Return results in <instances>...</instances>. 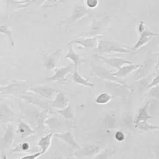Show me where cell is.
Wrapping results in <instances>:
<instances>
[{
	"label": "cell",
	"instance_id": "obj_1",
	"mask_svg": "<svg viewBox=\"0 0 159 159\" xmlns=\"http://www.w3.org/2000/svg\"><path fill=\"white\" fill-rule=\"evenodd\" d=\"M20 107L24 115V118L27 120V123L34 129L36 132H38L39 133L43 134L48 131L44 125L45 120L50 115L48 112L41 110L26 102L21 103Z\"/></svg>",
	"mask_w": 159,
	"mask_h": 159
},
{
	"label": "cell",
	"instance_id": "obj_2",
	"mask_svg": "<svg viewBox=\"0 0 159 159\" xmlns=\"http://www.w3.org/2000/svg\"><path fill=\"white\" fill-rule=\"evenodd\" d=\"M96 52L99 55L106 54V53H121V54H132L134 51L128 47L124 46L120 44L117 43L113 41L102 40L99 39L98 42L97 48H96Z\"/></svg>",
	"mask_w": 159,
	"mask_h": 159
},
{
	"label": "cell",
	"instance_id": "obj_3",
	"mask_svg": "<svg viewBox=\"0 0 159 159\" xmlns=\"http://www.w3.org/2000/svg\"><path fill=\"white\" fill-rule=\"evenodd\" d=\"M91 73L93 76H97L98 78L102 80L113 82L115 83V84H120V85L123 86L124 87L130 88V86L127 85L125 83V81L123 80L122 79H119V78L113 76V72L107 70L105 67L101 66V65H97L96 63H91Z\"/></svg>",
	"mask_w": 159,
	"mask_h": 159
},
{
	"label": "cell",
	"instance_id": "obj_4",
	"mask_svg": "<svg viewBox=\"0 0 159 159\" xmlns=\"http://www.w3.org/2000/svg\"><path fill=\"white\" fill-rule=\"evenodd\" d=\"M20 98L22 100H23L24 102L32 104V105L35 106V107L38 108L41 110L46 111L50 115L55 113V111L51 107V101L41 98L39 95L35 94L34 93H30V92H26L24 94L20 96Z\"/></svg>",
	"mask_w": 159,
	"mask_h": 159
},
{
	"label": "cell",
	"instance_id": "obj_5",
	"mask_svg": "<svg viewBox=\"0 0 159 159\" xmlns=\"http://www.w3.org/2000/svg\"><path fill=\"white\" fill-rule=\"evenodd\" d=\"M138 31L140 34L139 39H138V41L136 42V44L130 48L134 52L138 51V50L139 49V48H141V47L147 45L149 42V41H150L152 37H157V36L159 35L157 33H155L153 32V31H150V30L148 28V26H146L145 23H144V21L140 22L139 25H138Z\"/></svg>",
	"mask_w": 159,
	"mask_h": 159
},
{
	"label": "cell",
	"instance_id": "obj_6",
	"mask_svg": "<svg viewBox=\"0 0 159 159\" xmlns=\"http://www.w3.org/2000/svg\"><path fill=\"white\" fill-rule=\"evenodd\" d=\"M28 84L24 81H16L0 87V95H14L20 97L27 91Z\"/></svg>",
	"mask_w": 159,
	"mask_h": 159
},
{
	"label": "cell",
	"instance_id": "obj_7",
	"mask_svg": "<svg viewBox=\"0 0 159 159\" xmlns=\"http://www.w3.org/2000/svg\"><path fill=\"white\" fill-rule=\"evenodd\" d=\"M44 125L47 129L53 133H59V132H66L67 129L70 128L71 123L66 122L63 118H58L56 115L48 117L44 122Z\"/></svg>",
	"mask_w": 159,
	"mask_h": 159
},
{
	"label": "cell",
	"instance_id": "obj_8",
	"mask_svg": "<svg viewBox=\"0 0 159 159\" xmlns=\"http://www.w3.org/2000/svg\"><path fill=\"white\" fill-rule=\"evenodd\" d=\"M74 70V65L72 63L68 64L67 66L56 68L54 70V74L44 79L45 82H60L64 83L67 80V76Z\"/></svg>",
	"mask_w": 159,
	"mask_h": 159
},
{
	"label": "cell",
	"instance_id": "obj_9",
	"mask_svg": "<svg viewBox=\"0 0 159 159\" xmlns=\"http://www.w3.org/2000/svg\"><path fill=\"white\" fill-rule=\"evenodd\" d=\"M57 91H58V90L53 88V87L44 85H39L37 86V87H29L26 92L34 93L35 94L39 95L41 98H44V99L51 101H53Z\"/></svg>",
	"mask_w": 159,
	"mask_h": 159
},
{
	"label": "cell",
	"instance_id": "obj_10",
	"mask_svg": "<svg viewBox=\"0 0 159 159\" xmlns=\"http://www.w3.org/2000/svg\"><path fill=\"white\" fill-rule=\"evenodd\" d=\"M15 128L11 123L7 125L4 134L0 138V151L9 149L12 145L15 139Z\"/></svg>",
	"mask_w": 159,
	"mask_h": 159
},
{
	"label": "cell",
	"instance_id": "obj_11",
	"mask_svg": "<svg viewBox=\"0 0 159 159\" xmlns=\"http://www.w3.org/2000/svg\"><path fill=\"white\" fill-rule=\"evenodd\" d=\"M62 52L61 48H57V50L54 51L51 54H47L44 53L43 58V66L45 70H54L56 69V65L57 62L59 59L61 54Z\"/></svg>",
	"mask_w": 159,
	"mask_h": 159
},
{
	"label": "cell",
	"instance_id": "obj_12",
	"mask_svg": "<svg viewBox=\"0 0 159 159\" xmlns=\"http://www.w3.org/2000/svg\"><path fill=\"white\" fill-rule=\"evenodd\" d=\"M101 147H102L99 143L84 145L75 152V155L78 157H93L100 152Z\"/></svg>",
	"mask_w": 159,
	"mask_h": 159
},
{
	"label": "cell",
	"instance_id": "obj_13",
	"mask_svg": "<svg viewBox=\"0 0 159 159\" xmlns=\"http://www.w3.org/2000/svg\"><path fill=\"white\" fill-rule=\"evenodd\" d=\"M101 36H96V37H79L71 40L68 42V45H78L84 48H96L98 45V42L99 41V37Z\"/></svg>",
	"mask_w": 159,
	"mask_h": 159
},
{
	"label": "cell",
	"instance_id": "obj_14",
	"mask_svg": "<svg viewBox=\"0 0 159 159\" xmlns=\"http://www.w3.org/2000/svg\"><path fill=\"white\" fill-rule=\"evenodd\" d=\"M16 115L8 104H0V123L9 124L15 121Z\"/></svg>",
	"mask_w": 159,
	"mask_h": 159
},
{
	"label": "cell",
	"instance_id": "obj_15",
	"mask_svg": "<svg viewBox=\"0 0 159 159\" xmlns=\"http://www.w3.org/2000/svg\"><path fill=\"white\" fill-rule=\"evenodd\" d=\"M96 57L99 58V59L107 63V65H110L111 67L114 69H117L119 70L120 68L125 65H130L132 64L131 61H129L127 59H124V58H119V57H106V56L99 55H96Z\"/></svg>",
	"mask_w": 159,
	"mask_h": 159
},
{
	"label": "cell",
	"instance_id": "obj_16",
	"mask_svg": "<svg viewBox=\"0 0 159 159\" xmlns=\"http://www.w3.org/2000/svg\"><path fill=\"white\" fill-rule=\"evenodd\" d=\"M54 137H56L58 140H62L64 143L68 144V146L71 147L74 150L77 151V150L80 149L81 146L77 143L73 134L70 131H66V132H59V133H54Z\"/></svg>",
	"mask_w": 159,
	"mask_h": 159
},
{
	"label": "cell",
	"instance_id": "obj_17",
	"mask_svg": "<svg viewBox=\"0 0 159 159\" xmlns=\"http://www.w3.org/2000/svg\"><path fill=\"white\" fill-rule=\"evenodd\" d=\"M51 107L54 111L61 110V109L66 108L69 104V100L65 97V94L61 90H58L53 101H51Z\"/></svg>",
	"mask_w": 159,
	"mask_h": 159
},
{
	"label": "cell",
	"instance_id": "obj_18",
	"mask_svg": "<svg viewBox=\"0 0 159 159\" xmlns=\"http://www.w3.org/2000/svg\"><path fill=\"white\" fill-rule=\"evenodd\" d=\"M16 132V134L20 135V138L22 140H24V139L27 138V137H30V136L35 135L36 134L34 129L27 123L23 121L22 119L19 120V123Z\"/></svg>",
	"mask_w": 159,
	"mask_h": 159
},
{
	"label": "cell",
	"instance_id": "obj_19",
	"mask_svg": "<svg viewBox=\"0 0 159 159\" xmlns=\"http://www.w3.org/2000/svg\"><path fill=\"white\" fill-rule=\"evenodd\" d=\"M90 13L89 10L85 7L84 5L77 4L75 6L72 12H71V17H70L69 23H72L78 21L79 20L82 19V17L89 15Z\"/></svg>",
	"mask_w": 159,
	"mask_h": 159
},
{
	"label": "cell",
	"instance_id": "obj_20",
	"mask_svg": "<svg viewBox=\"0 0 159 159\" xmlns=\"http://www.w3.org/2000/svg\"><path fill=\"white\" fill-rule=\"evenodd\" d=\"M143 66L141 64H130V65H123L121 68H120L116 73H113V76L119 78V79H122V78L127 77L129 74L132 73L133 72L137 71L139 70L140 68Z\"/></svg>",
	"mask_w": 159,
	"mask_h": 159
},
{
	"label": "cell",
	"instance_id": "obj_21",
	"mask_svg": "<svg viewBox=\"0 0 159 159\" xmlns=\"http://www.w3.org/2000/svg\"><path fill=\"white\" fill-rule=\"evenodd\" d=\"M109 19L108 17L102 19V20H99V21H96L95 20L94 23L91 26V29L89 31L88 34L91 37H96V36H101L100 33H102L104 31L106 26L108 25L109 23Z\"/></svg>",
	"mask_w": 159,
	"mask_h": 159
},
{
	"label": "cell",
	"instance_id": "obj_22",
	"mask_svg": "<svg viewBox=\"0 0 159 159\" xmlns=\"http://www.w3.org/2000/svg\"><path fill=\"white\" fill-rule=\"evenodd\" d=\"M66 59H70L72 62V64L74 65V70H78L79 65L83 62H88L87 59H84L79 54H78L74 49H73L72 45H69V49H68V53L65 55Z\"/></svg>",
	"mask_w": 159,
	"mask_h": 159
},
{
	"label": "cell",
	"instance_id": "obj_23",
	"mask_svg": "<svg viewBox=\"0 0 159 159\" xmlns=\"http://www.w3.org/2000/svg\"><path fill=\"white\" fill-rule=\"evenodd\" d=\"M149 104H150V101H147V102L138 110V114H137L136 117H135L134 120V125L138 123H141V122L148 121V119H151V118H153L148 112Z\"/></svg>",
	"mask_w": 159,
	"mask_h": 159
},
{
	"label": "cell",
	"instance_id": "obj_24",
	"mask_svg": "<svg viewBox=\"0 0 159 159\" xmlns=\"http://www.w3.org/2000/svg\"><path fill=\"white\" fill-rule=\"evenodd\" d=\"M53 136H54V133L50 132L49 133L46 134L44 136H42L39 139L37 145V147H39L40 148V152L42 153V154H45L48 151V150L50 148V147H51V140H52Z\"/></svg>",
	"mask_w": 159,
	"mask_h": 159
},
{
	"label": "cell",
	"instance_id": "obj_25",
	"mask_svg": "<svg viewBox=\"0 0 159 159\" xmlns=\"http://www.w3.org/2000/svg\"><path fill=\"white\" fill-rule=\"evenodd\" d=\"M55 112L61 115L64 120L70 123V121H73L75 119V114L72 110L71 104H68L66 108L61 110H55Z\"/></svg>",
	"mask_w": 159,
	"mask_h": 159
},
{
	"label": "cell",
	"instance_id": "obj_26",
	"mask_svg": "<svg viewBox=\"0 0 159 159\" xmlns=\"http://www.w3.org/2000/svg\"><path fill=\"white\" fill-rule=\"evenodd\" d=\"M72 80L75 84L82 85L83 86V87H93L95 86V84L89 82V80L85 79V78L78 72V70H74V73H73L72 74Z\"/></svg>",
	"mask_w": 159,
	"mask_h": 159
},
{
	"label": "cell",
	"instance_id": "obj_27",
	"mask_svg": "<svg viewBox=\"0 0 159 159\" xmlns=\"http://www.w3.org/2000/svg\"><path fill=\"white\" fill-rule=\"evenodd\" d=\"M117 151L118 150L115 149V148H105V149L102 150L101 152H99V154H96L93 159H110V157H111L112 156L114 155Z\"/></svg>",
	"mask_w": 159,
	"mask_h": 159
},
{
	"label": "cell",
	"instance_id": "obj_28",
	"mask_svg": "<svg viewBox=\"0 0 159 159\" xmlns=\"http://www.w3.org/2000/svg\"><path fill=\"white\" fill-rule=\"evenodd\" d=\"M135 127L139 130L143 131V132H147V131L152 130H159V126H155V125L150 124L148 123V121L141 122L134 125Z\"/></svg>",
	"mask_w": 159,
	"mask_h": 159
},
{
	"label": "cell",
	"instance_id": "obj_29",
	"mask_svg": "<svg viewBox=\"0 0 159 159\" xmlns=\"http://www.w3.org/2000/svg\"><path fill=\"white\" fill-rule=\"evenodd\" d=\"M113 98V96L110 95L109 93L102 92V93L99 94L95 98V102L98 104H106L110 102Z\"/></svg>",
	"mask_w": 159,
	"mask_h": 159
},
{
	"label": "cell",
	"instance_id": "obj_30",
	"mask_svg": "<svg viewBox=\"0 0 159 159\" xmlns=\"http://www.w3.org/2000/svg\"><path fill=\"white\" fill-rule=\"evenodd\" d=\"M104 125L107 128L110 129H113L116 128V119L114 117V115H111V114H106L105 117H104L103 120Z\"/></svg>",
	"mask_w": 159,
	"mask_h": 159
},
{
	"label": "cell",
	"instance_id": "obj_31",
	"mask_svg": "<svg viewBox=\"0 0 159 159\" xmlns=\"http://www.w3.org/2000/svg\"><path fill=\"white\" fill-rule=\"evenodd\" d=\"M0 34H5L9 38V43L10 46L13 47L15 45V41H14V38L12 37V30L9 29L7 26L5 25H0Z\"/></svg>",
	"mask_w": 159,
	"mask_h": 159
},
{
	"label": "cell",
	"instance_id": "obj_32",
	"mask_svg": "<svg viewBox=\"0 0 159 159\" xmlns=\"http://www.w3.org/2000/svg\"><path fill=\"white\" fill-rule=\"evenodd\" d=\"M30 150V145L27 142H21V143H18L16 147L11 151V154L13 153H20V152H28Z\"/></svg>",
	"mask_w": 159,
	"mask_h": 159
},
{
	"label": "cell",
	"instance_id": "obj_33",
	"mask_svg": "<svg viewBox=\"0 0 159 159\" xmlns=\"http://www.w3.org/2000/svg\"><path fill=\"white\" fill-rule=\"evenodd\" d=\"M114 139L118 142H124L126 140V134L124 131L117 130L114 133Z\"/></svg>",
	"mask_w": 159,
	"mask_h": 159
},
{
	"label": "cell",
	"instance_id": "obj_34",
	"mask_svg": "<svg viewBox=\"0 0 159 159\" xmlns=\"http://www.w3.org/2000/svg\"><path fill=\"white\" fill-rule=\"evenodd\" d=\"M148 96L151 97V98L159 99V85L157 86V87H153V88L150 89L148 93Z\"/></svg>",
	"mask_w": 159,
	"mask_h": 159
},
{
	"label": "cell",
	"instance_id": "obj_35",
	"mask_svg": "<svg viewBox=\"0 0 159 159\" xmlns=\"http://www.w3.org/2000/svg\"><path fill=\"white\" fill-rule=\"evenodd\" d=\"M85 6L89 9H95L99 5V1L98 0H86L85 2Z\"/></svg>",
	"mask_w": 159,
	"mask_h": 159
},
{
	"label": "cell",
	"instance_id": "obj_36",
	"mask_svg": "<svg viewBox=\"0 0 159 159\" xmlns=\"http://www.w3.org/2000/svg\"><path fill=\"white\" fill-rule=\"evenodd\" d=\"M158 85H159V74L158 76H155V77L151 81L150 84H149L148 85V87H146V89H147V90H150V89L153 88V87H157V86Z\"/></svg>",
	"mask_w": 159,
	"mask_h": 159
},
{
	"label": "cell",
	"instance_id": "obj_37",
	"mask_svg": "<svg viewBox=\"0 0 159 159\" xmlns=\"http://www.w3.org/2000/svg\"><path fill=\"white\" fill-rule=\"evenodd\" d=\"M40 155H42V153L40 151L37 153H34V154H27V155H25L23 157H20V159H37L40 157Z\"/></svg>",
	"mask_w": 159,
	"mask_h": 159
},
{
	"label": "cell",
	"instance_id": "obj_38",
	"mask_svg": "<svg viewBox=\"0 0 159 159\" xmlns=\"http://www.w3.org/2000/svg\"><path fill=\"white\" fill-rule=\"evenodd\" d=\"M152 149H153V152L154 154H155V157L159 159V145L152 147Z\"/></svg>",
	"mask_w": 159,
	"mask_h": 159
},
{
	"label": "cell",
	"instance_id": "obj_39",
	"mask_svg": "<svg viewBox=\"0 0 159 159\" xmlns=\"http://www.w3.org/2000/svg\"><path fill=\"white\" fill-rule=\"evenodd\" d=\"M155 70H158L159 69V53L158 54V62H157V64H156V65H155Z\"/></svg>",
	"mask_w": 159,
	"mask_h": 159
},
{
	"label": "cell",
	"instance_id": "obj_40",
	"mask_svg": "<svg viewBox=\"0 0 159 159\" xmlns=\"http://www.w3.org/2000/svg\"><path fill=\"white\" fill-rule=\"evenodd\" d=\"M65 159H76V158L74 157V156H68V157H67Z\"/></svg>",
	"mask_w": 159,
	"mask_h": 159
},
{
	"label": "cell",
	"instance_id": "obj_41",
	"mask_svg": "<svg viewBox=\"0 0 159 159\" xmlns=\"http://www.w3.org/2000/svg\"><path fill=\"white\" fill-rule=\"evenodd\" d=\"M61 157H58V156H53L51 159H61Z\"/></svg>",
	"mask_w": 159,
	"mask_h": 159
},
{
	"label": "cell",
	"instance_id": "obj_42",
	"mask_svg": "<svg viewBox=\"0 0 159 159\" xmlns=\"http://www.w3.org/2000/svg\"><path fill=\"white\" fill-rule=\"evenodd\" d=\"M2 159H7V157H6V155L3 154V155L2 156Z\"/></svg>",
	"mask_w": 159,
	"mask_h": 159
}]
</instances>
